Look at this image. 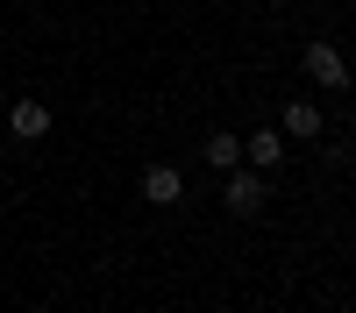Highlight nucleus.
<instances>
[{
	"label": "nucleus",
	"instance_id": "nucleus-6",
	"mask_svg": "<svg viewBox=\"0 0 356 313\" xmlns=\"http://www.w3.org/2000/svg\"><path fill=\"white\" fill-rule=\"evenodd\" d=\"M8 135H15V142H43V135H50V107H43V100H15V107H8Z\"/></svg>",
	"mask_w": 356,
	"mask_h": 313
},
{
	"label": "nucleus",
	"instance_id": "nucleus-5",
	"mask_svg": "<svg viewBox=\"0 0 356 313\" xmlns=\"http://www.w3.org/2000/svg\"><path fill=\"white\" fill-rule=\"evenodd\" d=\"M285 150H292V142H285L278 128H250V135H243V164H257V171H271V178H278V164H285Z\"/></svg>",
	"mask_w": 356,
	"mask_h": 313
},
{
	"label": "nucleus",
	"instance_id": "nucleus-3",
	"mask_svg": "<svg viewBox=\"0 0 356 313\" xmlns=\"http://www.w3.org/2000/svg\"><path fill=\"white\" fill-rule=\"evenodd\" d=\"M278 135H285V142H321V135H328V114H321L314 100H285Z\"/></svg>",
	"mask_w": 356,
	"mask_h": 313
},
{
	"label": "nucleus",
	"instance_id": "nucleus-7",
	"mask_svg": "<svg viewBox=\"0 0 356 313\" xmlns=\"http://www.w3.org/2000/svg\"><path fill=\"white\" fill-rule=\"evenodd\" d=\"M200 157L214 164V171H235V164H243V135H228V128H214V135L200 142Z\"/></svg>",
	"mask_w": 356,
	"mask_h": 313
},
{
	"label": "nucleus",
	"instance_id": "nucleus-1",
	"mask_svg": "<svg viewBox=\"0 0 356 313\" xmlns=\"http://www.w3.org/2000/svg\"><path fill=\"white\" fill-rule=\"evenodd\" d=\"M221 199H228V214H264L271 207V171H257V164H235V171H221Z\"/></svg>",
	"mask_w": 356,
	"mask_h": 313
},
{
	"label": "nucleus",
	"instance_id": "nucleus-2",
	"mask_svg": "<svg viewBox=\"0 0 356 313\" xmlns=\"http://www.w3.org/2000/svg\"><path fill=\"white\" fill-rule=\"evenodd\" d=\"M300 71H307L314 85H328V93H342V85H349V65H342V50H335L328 36H321V43H307V50H300Z\"/></svg>",
	"mask_w": 356,
	"mask_h": 313
},
{
	"label": "nucleus",
	"instance_id": "nucleus-4",
	"mask_svg": "<svg viewBox=\"0 0 356 313\" xmlns=\"http://www.w3.org/2000/svg\"><path fill=\"white\" fill-rule=\"evenodd\" d=\"M136 192L150 199V207H178V199H186V171H178V164H150Z\"/></svg>",
	"mask_w": 356,
	"mask_h": 313
},
{
	"label": "nucleus",
	"instance_id": "nucleus-8",
	"mask_svg": "<svg viewBox=\"0 0 356 313\" xmlns=\"http://www.w3.org/2000/svg\"><path fill=\"white\" fill-rule=\"evenodd\" d=\"M349 157H356V142H349Z\"/></svg>",
	"mask_w": 356,
	"mask_h": 313
}]
</instances>
